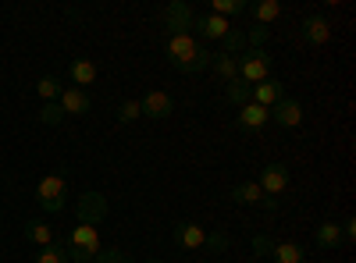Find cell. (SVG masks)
<instances>
[{"mask_svg": "<svg viewBox=\"0 0 356 263\" xmlns=\"http://www.w3.org/2000/svg\"><path fill=\"white\" fill-rule=\"evenodd\" d=\"M61 90H65V85H61V82H57L54 75H43V78L36 82V93L43 96V103H54L57 96H61Z\"/></svg>", "mask_w": 356, "mask_h": 263, "instance_id": "25", "label": "cell"}, {"mask_svg": "<svg viewBox=\"0 0 356 263\" xmlns=\"http://www.w3.org/2000/svg\"><path fill=\"white\" fill-rule=\"evenodd\" d=\"M193 8L186 4V0H171V4L164 8V15H161V22H164V28L171 36H182L186 28H193Z\"/></svg>", "mask_w": 356, "mask_h": 263, "instance_id": "6", "label": "cell"}, {"mask_svg": "<svg viewBox=\"0 0 356 263\" xmlns=\"http://www.w3.org/2000/svg\"><path fill=\"white\" fill-rule=\"evenodd\" d=\"M57 103H61L65 118H82V114H89V107H93L89 93L86 90H75V85H65L61 96H57Z\"/></svg>", "mask_w": 356, "mask_h": 263, "instance_id": "11", "label": "cell"}, {"mask_svg": "<svg viewBox=\"0 0 356 263\" xmlns=\"http://www.w3.org/2000/svg\"><path fill=\"white\" fill-rule=\"evenodd\" d=\"M143 263H164V260H143Z\"/></svg>", "mask_w": 356, "mask_h": 263, "instance_id": "34", "label": "cell"}, {"mask_svg": "<svg viewBox=\"0 0 356 263\" xmlns=\"http://www.w3.org/2000/svg\"><path fill=\"white\" fill-rule=\"evenodd\" d=\"M164 57L171 61V68L186 71V75H196V71H207V68H211V57H214V53L207 50L200 40H193L189 33H182V36H168Z\"/></svg>", "mask_w": 356, "mask_h": 263, "instance_id": "1", "label": "cell"}, {"mask_svg": "<svg viewBox=\"0 0 356 263\" xmlns=\"http://www.w3.org/2000/svg\"><path fill=\"white\" fill-rule=\"evenodd\" d=\"M257 185L264 189V196H275V199H278V196L289 189V167H285V164H267V167L260 171Z\"/></svg>", "mask_w": 356, "mask_h": 263, "instance_id": "10", "label": "cell"}, {"mask_svg": "<svg viewBox=\"0 0 356 263\" xmlns=\"http://www.w3.org/2000/svg\"><path fill=\"white\" fill-rule=\"evenodd\" d=\"M171 239H175L178 249H203L207 228H200L196 221H178V224L171 228Z\"/></svg>", "mask_w": 356, "mask_h": 263, "instance_id": "9", "label": "cell"}, {"mask_svg": "<svg viewBox=\"0 0 356 263\" xmlns=\"http://www.w3.org/2000/svg\"><path fill=\"white\" fill-rule=\"evenodd\" d=\"M25 239L36 242V246H50V242H54V228H50L47 221H29V224H25Z\"/></svg>", "mask_w": 356, "mask_h": 263, "instance_id": "23", "label": "cell"}, {"mask_svg": "<svg viewBox=\"0 0 356 263\" xmlns=\"http://www.w3.org/2000/svg\"><path fill=\"white\" fill-rule=\"evenodd\" d=\"M232 199L239 203V207H260V210H267V214L278 210V199H275V196H264V189H260L257 182H239V185L232 189Z\"/></svg>", "mask_w": 356, "mask_h": 263, "instance_id": "5", "label": "cell"}, {"mask_svg": "<svg viewBox=\"0 0 356 263\" xmlns=\"http://www.w3.org/2000/svg\"><path fill=\"white\" fill-rule=\"evenodd\" d=\"M300 40L307 43V46H324L332 40V22L324 18V15H310V18H303V25H300Z\"/></svg>", "mask_w": 356, "mask_h": 263, "instance_id": "8", "label": "cell"}, {"mask_svg": "<svg viewBox=\"0 0 356 263\" xmlns=\"http://www.w3.org/2000/svg\"><path fill=\"white\" fill-rule=\"evenodd\" d=\"M36 203H40L47 214H61L68 207V174L65 171H50L47 178H40Z\"/></svg>", "mask_w": 356, "mask_h": 263, "instance_id": "3", "label": "cell"}, {"mask_svg": "<svg viewBox=\"0 0 356 263\" xmlns=\"http://www.w3.org/2000/svg\"><path fill=\"white\" fill-rule=\"evenodd\" d=\"M75 214H79V224H100L104 217H107V199L100 196V192H86V196H79V203H75Z\"/></svg>", "mask_w": 356, "mask_h": 263, "instance_id": "7", "label": "cell"}, {"mask_svg": "<svg viewBox=\"0 0 356 263\" xmlns=\"http://www.w3.org/2000/svg\"><path fill=\"white\" fill-rule=\"evenodd\" d=\"M342 239H346V242H353V239H356V221H353V217L342 224Z\"/></svg>", "mask_w": 356, "mask_h": 263, "instance_id": "33", "label": "cell"}, {"mask_svg": "<svg viewBox=\"0 0 356 263\" xmlns=\"http://www.w3.org/2000/svg\"><path fill=\"white\" fill-rule=\"evenodd\" d=\"M65 121V110H61V103H43V110H40V125H61Z\"/></svg>", "mask_w": 356, "mask_h": 263, "instance_id": "28", "label": "cell"}, {"mask_svg": "<svg viewBox=\"0 0 356 263\" xmlns=\"http://www.w3.org/2000/svg\"><path fill=\"white\" fill-rule=\"evenodd\" d=\"M193 28L203 40H225V33L232 25L225 18H218V15H193Z\"/></svg>", "mask_w": 356, "mask_h": 263, "instance_id": "17", "label": "cell"}, {"mask_svg": "<svg viewBox=\"0 0 356 263\" xmlns=\"http://www.w3.org/2000/svg\"><path fill=\"white\" fill-rule=\"evenodd\" d=\"M253 253H257V256L271 253V242H267V235H257V239H253Z\"/></svg>", "mask_w": 356, "mask_h": 263, "instance_id": "32", "label": "cell"}, {"mask_svg": "<svg viewBox=\"0 0 356 263\" xmlns=\"http://www.w3.org/2000/svg\"><path fill=\"white\" fill-rule=\"evenodd\" d=\"M267 121H271V110L257 107L253 100H250L246 107H239V114H235V125H239V132H260Z\"/></svg>", "mask_w": 356, "mask_h": 263, "instance_id": "14", "label": "cell"}, {"mask_svg": "<svg viewBox=\"0 0 356 263\" xmlns=\"http://www.w3.org/2000/svg\"><path fill=\"white\" fill-rule=\"evenodd\" d=\"M36 263H72V260H68V253H65V246H61V242H50V246H43V249H40Z\"/></svg>", "mask_w": 356, "mask_h": 263, "instance_id": "27", "label": "cell"}, {"mask_svg": "<svg viewBox=\"0 0 356 263\" xmlns=\"http://www.w3.org/2000/svg\"><path fill=\"white\" fill-rule=\"evenodd\" d=\"M267 256H271L275 263H303L307 260V249L300 242H275Z\"/></svg>", "mask_w": 356, "mask_h": 263, "instance_id": "19", "label": "cell"}, {"mask_svg": "<svg viewBox=\"0 0 356 263\" xmlns=\"http://www.w3.org/2000/svg\"><path fill=\"white\" fill-rule=\"evenodd\" d=\"M250 93H253V85H246L243 78H235V82H228L225 100H228V103H235V107H246V103H250Z\"/></svg>", "mask_w": 356, "mask_h": 263, "instance_id": "24", "label": "cell"}, {"mask_svg": "<svg viewBox=\"0 0 356 263\" xmlns=\"http://www.w3.org/2000/svg\"><path fill=\"white\" fill-rule=\"evenodd\" d=\"M65 253L72 263H93L100 253H104V242H100V231L93 224H75L68 231V242H65Z\"/></svg>", "mask_w": 356, "mask_h": 263, "instance_id": "2", "label": "cell"}, {"mask_svg": "<svg viewBox=\"0 0 356 263\" xmlns=\"http://www.w3.org/2000/svg\"><path fill=\"white\" fill-rule=\"evenodd\" d=\"M314 242H317V249H335V246L342 242V224L321 221V224L314 228Z\"/></svg>", "mask_w": 356, "mask_h": 263, "instance_id": "18", "label": "cell"}, {"mask_svg": "<svg viewBox=\"0 0 356 263\" xmlns=\"http://www.w3.org/2000/svg\"><path fill=\"white\" fill-rule=\"evenodd\" d=\"M250 100H253L257 107H267V110H271L275 103L285 100V82H278V78H264V82H257V85H253V93H250Z\"/></svg>", "mask_w": 356, "mask_h": 263, "instance_id": "13", "label": "cell"}, {"mask_svg": "<svg viewBox=\"0 0 356 263\" xmlns=\"http://www.w3.org/2000/svg\"><path fill=\"white\" fill-rule=\"evenodd\" d=\"M139 110H143V118H150V121H164L168 114L175 110V100H171L168 93L154 90V93H146V96L139 100Z\"/></svg>", "mask_w": 356, "mask_h": 263, "instance_id": "12", "label": "cell"}, {"mask_svg": "<svg viewBox=\"0 0 356 263\" xmlns=\"http://www.w3.org/2000/svg\"><path fill=\"white\" fill-rule=\"evenodd\" d=\"M93 263H129V260H125L122 253H118V249H107V253H100Z\"/></svg>", "mask_w": 356, "mask_h": 263, "instance_id": "31", "label": "cell"}, {"mask_svg": "<svg viewBox=\"0 0 356 263\" xmlns=\"http://www.w3.org/2000/svg\"><path fill=\"white\" fill-rule=\"evenodd\" d=\"M136 118H143L139 100H122V103H118V121H122V125H129V121H136Z\"/></svg>", "mask_w": 356, "mask_h": 263, "instance_id": "29", "label": "cell"}, {"mask_svg": "<svg viewBox=\"0 0 356 263\" xmlns=\"http://www.w3.org/2000/svg\"><path fill=\"white\" fill-rule=\"evenodd\" d=\"M232 246V239L225 235V231H207V242H203V249H211V253H225Z\"/></svg>", "mask_w": 356, "mask_h": 263, "instance_id": "30", "label": "cell"}, {"mask_svg": "<svg viewBox=\"0 0 356 263\" xmlns=\"http://www.w3.org/2000/svg\"><path fill=\"white\" fill-rule=\"evenodd\" d=\"M250 15L257 18V25H264V28H267V25H271V22L282 15V4H278V0H260V4H253V8H250Z\"/></svg>", "mask_w": 356, "mask_h": 263, "instance_id": "21", "label": "cell"}, {"mask_svg": "<svg viewBox=\"0 0 356 263\" xmlns=\"http://www.w3.org/2000/svg\"><path fill=\"white\" fill-rule=\"evenodd\" d=\"M97 75H100V68L89 61V57H75V61L68 65V78H72L75 90H86V85H93Z\"/></svg>", "mask_w": 356, "mask_h": 263, "instance_id": "16", "label": "cell"}, {"mask_svg": "<svg viewBox=\"0 0 356 263\" xmlns=\"http://www.w3.org/2000/svg\"><path fill=\"white\" fill-rule=\"evenodd\" d=\"M250 11V4L246 0H211V15H218V18H232V15H246Z\"/></svg>", "mask_w": 356, "mask_h": 263, "instance_id": "22", "label": "cell"}, {"mask_svg": "<svg viewBox=\"0 0 356 263\" xmlns=\"http://www.w3.org/2000/svg\"><path fill=\"white\" fill-rule=\"evenodd\" d=\"M221 53H228V57H235V53H243L246 50V33H239V28H228L225 33V40H221Z\"/></svg>", "mask_w": 356, "mask_h": 263, "instance_id": "26", "label": "cell"}, {"mask_svg": "<svg viewBox=\"0 0 356 263\" xmlns=\"http://www.w3.org/2000/svg\"><path fill=\"white\" fill-rule=\"evenodd\" d=\"M211 71H214L218 78H225V82H235V78H239V61H235V57H228V53H214V57H211Z\"/></svg>", "mask_w": 356, "mask_h": 263, "instance_id": "20", "label": "cell"}, {"mask_svg": "<svg viewBox=\"0 0 356 263\" xmlns=\"http://www.w3.org/2000/svg\"><path fill=\"white\" fill-rule=\"evenodd\" d=\"M271 53L267 50H243V57H239V78L246 82V85H257V82H264V78H271Z\"/></svg>", "mask_w": 356, "mask_h": 263, "instance_id": "4", "label": "cell"}, {"mask_svg": "<svg viewBox=\"0 0 356 263\" xmlns=\"http://www.w3.org/2000/svg\"><path fill=\"white\" fill-rule=\"evenodd\" d=\"M271 121H278V128H296V125L303 121V103L285 96L282 103L271 107Z\"/></svg>", "mask_w": 356, "mask_h": 263, "instance_id": "15", "label": "cell"}]
</instances>
